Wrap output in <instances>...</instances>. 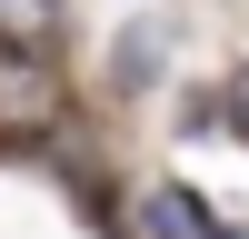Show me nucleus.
<instances>
[{
	"label": "nucleus",
	"instance_id": "obj_1",
	"mask_svg": "<svg viewBox=\"0 0 249 239\" xmlns=\"http://www.w3.org/2000/svg\"><path fill=\"white\" fill-rule=\"evenodd\" d=\"M60 120H70L60 70H50V60H30V50H0V139H50Z\"/></svg>",
	"mask_w": 249,
	"mask_h": 239
},
{
	"label": "nucleus",
	"instance_id": "obj_2",
	"mask_svg": "<svg viewBox=\"0 0 249 239\" xmlns=\"http://www.w3.org/2000/svg\"><path fill=\"white\" fill-rule=\"evenodd\" d=\"M160 70H170V20H140L130 10L110 30V80H100V90H110V100H150Z\"/></svg>",
	"mask_w": 249,
	"mask_h": 239
},
{
	"label": "nucleus",
	"instance_id": "obj_3",
	"mask_svg": "<svg viewBox=\"0 0 249 239\" xmlns=\"http://www.w3.org/2000/svg\"><path fill=\"white\" fill-rule=\"evenodd\" d=\"M210 199L190 189V179H150V189H140V239H210Z\"/></svg>",
	"mask_w": 249,
	"mask_h": 239
},
{
	"label": "nucleus",
	"instance_id": "obj_4",
	"mask_svg": "<svg viewBox=\"0 0 249 239\" xmlns=\"http://www.w3.org/2000/svg\"><path fill=\"white\" fill-rule=\"evenodd\" d=\"M60 40H70V0H0V50L50 60Z\"/></svg>",
	"mask_w": 249,
	"mask_h": 239
},
{
	"label": "nucleus",
	"instance_id": "obj_5",
	"mask_svg": "<svg viewBox=\"0 0 249 239\" xmlns=\"http://www.w3.org/2000/svg\"><path fill=\"white\" fill-rule=\"evenodd\" d=\"M219 139H239V150H249V60L219 80Z\"/></svg>",
	"mask_w": 249,
	"mask_h": 239
},
{
	"label": "nucleus",
	"instance_id": "obj_6",
	"mask_svg": "<svg viewBox=\"0 0 249 239\" xmlns=\"http://www.w3.org/2000/svg\"><path fill=\"white\" fill-rule=\"evenodd\" d=\"M210 239H249V219H230V209H219V219H210Z\"/></svg>",
	"mask_w": 249,
	"mask_h": 239
}]
</instances>
